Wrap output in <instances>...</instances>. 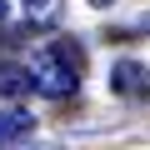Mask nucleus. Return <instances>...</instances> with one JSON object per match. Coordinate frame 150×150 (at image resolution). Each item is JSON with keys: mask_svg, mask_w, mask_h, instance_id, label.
I'll return each instance as SVG.
<instances>
[{"mask_svg": "<svg viewBox=\"0 0 150 150\" xmlns=\"http://www.w3.org/2000/svg\"><path fill=\"white\" fill-rule=\"evenodd\" d=\"M90 5H110V0H90Z\"/></svg>", "mask_w": 150, "mask_h": 150, "instance_id": "0eeeda50", "label": "nucleus"}, {"mask_svg": "<svg viewBox=\"0 0 150 150\" xmlns=\"http://www.w3.org/2000/svg\"><path fill=\"white\" fill-rule=\"evenodd\" d=\"M110 95H120V100H130V105L150 100V70H145L140 60H115V65H110Z\"/></svg>", "mask_w": 150, "mask_h": 150, "instance_id": "f03ea898", "label": "nucleus"}, {"mask_svg": "<svg viewBox=\"0 0 150 150\" xmlns=\"http://www.w3.org/2000/svg\"><path fill=\"white\" fill-rule=\"evenodd\" d=\"M30 75H35V90L50 100H65L80 90V75H85V50L75 35H55L50 45H40L30 55Z\"/></svg>", "mask_w": 150, "mask_h": 150, "instance_id": "f257e3e1", "label": "nucleus"}, {"mask_svg": "<svg viewBox=\"0 0 150 150\" xmlns=\"http://www.w3.org/2000/svg\"><path fill=\"white\" fill-rule=\"evenodd\" d=\"M25 5H30V10H40L45 20H55V10H60V0H25Z\"/></svg>", "mask_w": 150, "mask_h": 150, "instance_id": "39448f33", "label": "nucleus"}, {"mask_svg": "<svg viewBox=\"0 0 150 150\" xmlns=\"http://www.w3.org/2000/svg\"><path fill=\"white\" fill-rule=\"evenodd\" d=\"M5 15H10V5H5V0H0V20H5Z\"/></svg>", "mask_w": 150, "mask_h": 150, "instance_id": "423d86ee", "label": "nucleus"}, {"mask_svg": "<svg viewBox=\"0 0 150 150\" xmlns=\"http://www.w3.org/2000/svg\"><path fill=\"white\" fill-rule=\"evenodd\" d=\"M30 90H35L30 60H0V100H15V95H30Z\"/></svg>", "mask_w": 150, "mask_h": 150, "instance_id": "7ed1b4c3", "label": "nucleus"}, {"mask_svg": "<svg viewBox=\"0 0 150 150\" xmlns=\"http://www.w3.org/2000/svg\"><path fill=\"white\" fill-rule=\"evenodd\" d=\"M35 130V115L30 110H20V105H10V110H0V150H10L15 140H25Z\"/></svg>", "mask_w": 150, "mask_h": 150, "instance_id": "20e7f679", "label": "nucleus"}]
</instances>
